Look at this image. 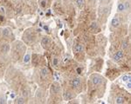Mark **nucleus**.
<instances>
[{"label": "nucleus", "mask_w": 131, "mask_h": 104, "mask_svg": "<svg viewBox=\"0 0 131 104\" xmlns=\"http://www.w3.org/2000/svg\"><path fill=\"white\" fill-rule=\"evenodd\" d=\"M91 80H92V83L95 86H98L100 85L101 83H102V81H103V78L99 75H91Z\"/></svg>", "instance_id": "f257e3e1"}, {"label": "nucleus", "mask_w": 131, "mask_h": 104, "mask_svg": "<svg viewBox=\"0 0 131 104\" xmlns=\"http://www.w3.org/2000/svg\"><path fill=\"white\" fill-rule=\"evenodd\" d=\"M50 75V72H49V69L46 68V67H43L41 70H40V76L42 79H46Z\"/></svg>", "instance_id": "f03ea898"}, {"label": "nucleus", "mask_w": 131, "mask_h": 104, "mask_svg": "<svg viewBox=\"0 0 131 104\" xmlns=\"http://www.w3.org/2000/svg\"><path fill=\"white\" fill-rule=\"evenodd\" d=\"M80 84H81V80L80 78H74L71 81V86H72L73 88H80Z\"/></svg>", "instance_id": "7ed1b4c3"}, {"label": "nucleus", "mask_w": 131, "mask_h": 104, "mask_svg": "<svg viewBox=\"0 0 131 104\" xmlns=\"http://www.w3.org/2000/svg\"><path fill=\"white\" fill-rule=\"evenodd\" d=\"M123 56H124V52H123V50H119L114 55V56H113V60H114L115 62H118V61H120Z\"/></svg>", "instance_id": "20e7f679"}, {"label": "nucleus", "mask_w": 131, "mask_h": 104, "mask_svg": "<svg viewBox=\"0 0 131 104\" xmlns=\"http://www.w3.org/2000/svg\"><path fill=\"white\" fill-rule=\"evenodd\" d=\"M83 50H84V45L82 43H77L73 48V51L75 54H80L83 52Z\"/></svg>", "instance_id": "39448f33"}, {"label": "nucleus", "mask_w": 131, "mask_h": 104, "mask_svg": "<svg viewBox=\"0 0 131 104\" xmlns=\"http://www.w3.org/2000/svg\"><path fill=\"white\" fill-rule=\"evenodd\" d=\"M111 25H112V27H114V28H118V27L120 26L121 21L120 19H119V17H113L112 20H111Z\"/></svg>", "instance_id": "423d86ee"}, {"label": "nucleus", "mask_w": 131, "mask_h": 104, "mask_svg": "<svg viewBox=\"0 0 131 104\" xmlns=\"http://www.w3.org/2000/svg\"><path fill=\"white\" fill-rule=\"evenodd\" d=\"M50 44V38L48 37H44L41 40V45L44 48H46V46H48Z\"/></svg>", "instance_id": "0eeeda50"}, {"label": "nucleus", "mask_w": 131, "mask_h": 104, "mask_svg": "<svg viewBox=\"0 0 131 104\" xmlns=\"http://www.w3.org/2000/svg\"><path fill=\"white\" fill-rule=\"evenodd\" d=\"M10 49H11V47H10V44L9 43H4L3 45L1 46V51L3 52V53L5 54H7L10 51Z\"/></svg>", "instance_id": "6e6552de"}, {"label": "nucleus", "mask_w": 131, "mask_h": 104, "mask_svg": "<svg viewBox=\"0 0 131 104\" xmlns=\"http://www.w3.org/2000/svg\"><path fill=\"white\" fill-rule=\"evenodd\" d=\"M1 33H2V35H3V37H8L9 36L11 35V29H9V28H3Z\"/></svg>", "instance_id": "1a4fd4ad"}, {"label": "nucleus", "mask_w": 131, "mask_h": 104, "mask_svg": "<svg viewBox=\"0 0 131 104\" xmlns=\"http://www.w3.org/2000/svg\"><path fill=\"white\" fill-rule=\"evenodd\" d=\"M51 90L53 94H58L59 91H60V88H59V86L58 85V84H53L51 88Z\"/></svg>", "instance_id": "9d476101"}, {"label": "nucleus", "mask_w": 131, "mask_h": 104, "mask_svg": "<svg viewBox=\"0 0 131 104\" xmlns=\"http://www.w3.org/2000/svg\"><path fill=\"white\" fill-rule=\"evenodd\" d=\"M117 11H118V12H124V11H126L125 4H124V3H119L118 4Z\"/></svg>", "instance_id": "9b49d317"}, {"label": "nucleus", "mask_w": 131, "mask_h": 104, "mask_svg": "<svg viewBox=\"0 0 131 104\" xmlns=\"http://www.w3.org/2000/svg\"><path fill=\"white\" fill-rule=\"evenodd\" d=\"M73 97V93L72 92H70V91H67L66 93H65V95H64V98H65V100H71V99Z\"/></svg>", "instance_id": "f8f14e48"}, {"label": "nucleus", "mask_w": 131, "mask_h": 104, "mask_svg": "<svg viewBox=\"0 0 131 104\" xmlns=\"http://www.w3.org/2000/svg\"><path fill=\"white\" fill-rule=\"evenodd\" d=\"M128 46H129V43H128V39H125V40H123L122 43H121V49H122L123 50H127V49L128 48Z\"/></svg>", "instance_id": "ddd939ff"}, {"label": "nucleus", "mask_w": 131, "mask_h": 104, "mask_svg": "<svg viewBox=\"0 0 131 104\" xmlns=\"http://www.w3.org/2000/svg\"><path fill=\"white\" fill-rule=\"evenodd\" d=\"M23 61H24V63H28V62L31 61V54H30L29 52L26 53L24 56V59H23Z\"/></svg>", "instance_id": "4468645a"}, {"label": "nucleus", "mask_w": 131, "mask_h": 104, "mask_svg": "<svg viewBox=\"0 0 131 104\" xmlns=\"http://www.w3.org/2000/svg\"><path fill=\"white\" fill-rule=\"evenodd\" d=\"M125 102V99L123 98L122 96H117L115 99V103L117 104H123Z\"/></svg>", "instance_id": "2eb2a0df"}, {"label": "nucleus", "mask_w": 131, "mask_h": 104, "mask_svg": "<svg viewBox=\"0 0 131 104\" xmlns=\"http://www.w3.org/2000/svg\"><path fill=\"white\" fill-rule=\"evenodd\" d=\"M90 28H91V29H94V30L99 29V25L97 24V22H92L91 24H90Z\"/></svg>", "instance_id": "dca6fc26"}, {"label": "nucleus", "mask_w": 131, "mask_h": 104, "mask_svg": "<svg viewBox=\"0 0 131 104\" xmlns=\"http://www.w3.org/2000/svg\"><path fill=\"white\" fill-rule=\"evenodd\" d=\"M15 102L18 103V104H23V103L25 102V99H24V96H20V97H19V98L17 99Z\"/></svg>", "instance_id": "f3484780"}, {"label": "nucleus", "mask_w": 131, "mask_h": 104, "mask_svg": "<svg viewBox=\"0 0 131 104\" xmlns=\"http://www.w3.org/2000/svg\"><path fill=\"white\" fill-rule=\"evenodd\" d=\"M121 81H122L123 83H127V82H130L131 81V76L128 75H123L122 77H121Z\"/></svg>", "instance_id": "a211bd4d"}, {"label": "nucleus", "mask_w": 131, "mask_h": 104, "mask_svg": "<svg viewBox=\"0 0 131 104\" xmlns=\"http://www.w3.org/2000/svg\"><path fill=\"white\" fill-rule=\"evenodd\" d=\"M76 1V4L78 5V7L81 8L84 4V0H75Z\"/></svg>", "instance_id": "6ab92c4d"}, {"label": "nucleus", "mask_w": 131, "mask_h": 104, "mask_svg": "<svg viewBox=\"0 0 131 104\" xmlns=\"http://www.w3.org/2000/svg\"><path fill=\"white\" fill-rule=\"evenodd\" d=\"M59 64V58L56 57V56H54L53 58V66H57Z\"/></svg>", "instance_id": "aec40b11"}, {"label": "nucleus", "mask_w": 131, "mask_h": 104, "mask_svg": "<svg viewBox=\"0 0 131 104\" xmlns=\"http://www.w3.org/2000/svg\"><path fill=\"white\" fill-rule=\"evenodd\" d=\"M7 102V99H6L5 96H1L0 97V104H5Z\"/></svg>", "instance_id": "412c9836"}, {"label": "nucleus", "mask_w": 131, "mask_h": 104, "mask_svg": "<svg viewBox=\"0 0 131 104\" xmlns=\"http://www.w3.org/2000/svg\"><path fill=\"white\" fill-rule=\"evenodd\" d=\"M124 4H125L126 11H129V10H130V3H129V1H127V2H125V3H124Z\"/></svg>", "instance_id": "4be33fe9"}, {"label": "nucleus", "mask_w": 131, "mask_h": 104, "mask_svg": "<svg viewBox=\"0 0 131 104\" xmlns=\"http://www.w3.org/2000/svg\"><path fill=\"white\" fill-rule=\"evenodd\" d=\"M40 6L42 8H45L46 6V0H40Z\"/></svg>", "instance_id": "5701e85b"}, {"label": "nucleus", "mask_w": 131, "mask_h": 104, "mask_svg": "<svg viewBox=\"0 0 131 104\" xmlns=\"http://www.w3.org/2000/svg\"><path fill=\"white\" fill-rule=\"evenodd\" d=\"M0 13L3 14V15H5V8L4 6H1L0 7Z\"/></svg>", "instance_id": "b1692460"}, {"label": "nucleus", "mask_w": 131, "mask_h": 104, "mask_svg": "<svg viewBox=\"0 0 131 104\" xmlns=\"http://www.w3.org/2000/svg\"><path fill=\"white\" fill-rule=\"evenodd\" d=\"M127 88L129 89L131 88V82H127Z\"/></svg>", "instance_id": "393cba45"}, {"label": "nucleus", "mask_w": 131, "mask_h": 104, "mask_svg": "<svg viewBox=\"0 0 131 104\" xmlns=\"http://www.w3.org/2000/svg\"><path fill=\"white\" fill-rule=\"evenodd\" d=\"M28 92H27V91H24V92H23V96H25V97H26V96H28Z\"/></svg>", "instance_id": "a878e982"}, {"label": "nucleus", "mask_w": 131, "mask_h": 104, "mask_svg": "<svg viewBox=\"0 0 131 104\" xmlns=\"http://www.w3.org/2000/svg\"><path fill=\"white\" fill-rule=\"evenodd\" d=\"M100 1H101V2H105L106 0H100Z\"/></svg>", "instance_id": "bb28decb"}, {"label": "nucleus", "mask_w": 131, "mask_h": 104, "mask_svg": "<svg viewBox=\"0 0 131 104\" xmlns=\"http://www.w3.org/2000/svg\"><path fill=\"white\" fill-rule=\"evenodd\" d=\"M92 1H95V0H92Z\"/></svg>", "instance_id": "cd10ccee"}, {"label": "nucleus", "mask_w": 131, "mask_h": 104, "mask_svg": "<svg viewBox=\"0 0 131 104\" xmlns=\"http://www.w3.org/2000/svg\"><path fill=\"white\" fill-rule=\"evenodd\" d=\"M19 1H21V0H19Z\"/></svg>", "instance_id": "c85d7f7f"}]
</instances>
